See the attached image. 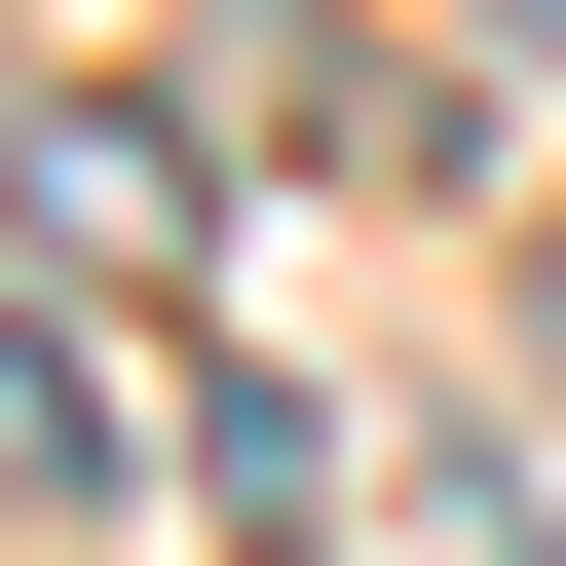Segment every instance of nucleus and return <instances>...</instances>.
<instances>
[{
  "label": "nucleus",
  "instance_id": "f257e3e1",
  "mask_svg": "<svg viewBox=\"0 0 566 566\" xmlns=\"http://www.w3.org/2000/svg\"><path fill=\"white\" fill-rule=\"evenodd\" d=\"M76 491H114V340H76V303H0V528H76Z\"/></svg>",
  "mask_w": 566,
  "mask_h": 566
},
{
  "label": "nucleus",
  "instance_id": "f03ea898",
  "mask_svg": "<svg viewBox=\"0 0 566 566\" xmlns=\"http://www.w3.org/2000/svg\"><path fill=\"white\" fill-rule=\"evenodd\" d=\"M189 491H227L264 566H303V528H340V416H303V378H189Z\"/></svg>",
  "mask_w": 566,
  "mask_h": 566
}]
</instances>
